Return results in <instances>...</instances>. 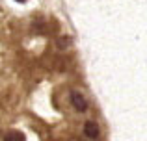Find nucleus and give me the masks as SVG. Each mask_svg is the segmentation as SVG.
I'll return each instance as SVG.
<instances>
[{
	"mask_svg": "<svg viewBox=\"0 0 147 141\" xmlns=\"http://www.w3.org/2000/svg\"><path fill=\"white\" fill-rule=\"evenodd\" d=\"M67 45H69V39H67V37H61V39L58 41V47H60V48H65Z\"/></svg>",
	"mask_w": 147,
	"mask_h": 141,
	"instance_id": "4",
	"label": "nucleus"
},
{
	"mask_svg": "<svg viewBox=\"0 0 147 141\" xmlns=\"http://www.w3.org/2000/svg\"><path fill=\"white\" fill-rule=\"evenodd\" d=\"M71 102H73V106H75V110H78V112H86L88 102H86V98H84L78 91H71Z\"/></svg>",
	"mask_w": 147,
	"mask_h": 141,
	"instance_id": "1",
	"label": "nucleus"
},
{
	"mask_svg": "<svg viewBox=\"0 0 147 141\" xmlns=\"http://www.w3.org/2000/svg\"><path fill=\"white\" fill-rule=\"evenodd\" d=\"M4 141H24V134H21L17 130H9L4 136Z\"/></svg>",
	"mask_w": 147,
	"mask_h": 141,
	"instance_id": "3",
	"label": "nucleus"
},
{
	"mask_svg": "<svg viewBox=\"0 0 147 141\" xmlns=\"http://www.w3.org/2000/svg\"><path fill=\"white\" fill-rule=\"evenodd\" d=\"M84 134L88 136V138H91V139H95L99 136V126L93 123V121H88L86 124H84Z\"/></svg>",
	"mask_w": 147,
	"mask_h": 141,
	"instance_id": "2",
	"label": "nucleus"
},
{
	"mask_svg": "<svg viewBox=\"0 0 147 141\" xmlns=\"http://www.w3.org/2000/svg\"><path fill=\"white\" fill-rule=\"evenodd\" d=\"M15 2H22V4H24V2H26V0H15Z\"/></svg>",
	"mask_w": 147,
	"mask_h": 141,
	"instance_id": "5",
	"label": "nucleus"
}]
</instances>
